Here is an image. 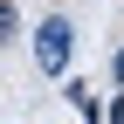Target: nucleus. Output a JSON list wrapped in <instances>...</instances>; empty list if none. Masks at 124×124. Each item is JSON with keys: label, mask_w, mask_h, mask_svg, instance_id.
<instances>
[{"label": "nucleus", "mask_w": 124, "mask_h": 124, "mask_svg": "<svg viewBox=\"0 0 124 124\" xmlns=\"http://www.w3.org/2000/svg\"><path fill=\"white\" fill-rule=\"evenodd\" d=\"M117 90H124V41H117Z\"/></svg>", "instance_id": "39448f33"}, {"label": "nucleus", "mask_w": 124, "mask_h": 124, "mask_svg": "<svg viewBox=\"0 0 124 124\" xmlns=\"http://www.w3.org/2000/svg\"><path fill=\"white\" fill-rule=\"evenodd\" d=\"M69 55H76V28L62 21V14H48V21L35 28V62H41V76H62Z\"/></svg>", "instance_id": "f257e3e1"}, {"label": "nucleus", "mask_w": 124, "mask_h": 124, "mask_svg": "<svg viewBox=\"0 0 124 124\" xmlns=\"http://www.w3.org/2000/svg\"><path fill=\"white\" fill-rule=\"evenodd\" d=\"M14 28H21V14H14V0H0V48L14 41Z\"/></svg>", "instance_id": "7ed1b4c3"}, {"label": "nucleus", "mask_w": 124, "mask_h": 124, "mask_svg": "<svg viewBox=\"0 0 124 124\" xmlns=\"http://www.w3.org/2000/svg\"><path fill=\"white\" fill-rule=\"evenodd\" d=\"M103 124H124V90H117V103L103 110Z\"/></svg>", "instance_id": "20e7f679"}, {"label": "nucleus", "mask_w": 124, "mask_h": 124, "mask_svg": "<svg viewBox=\"0 0 124 124\" xmlns=\"http://www.w3.org/2000/svg\"><path fill=\"white\" fill-rule=\"evenodd\" d=\"M69 103H76V110H83V124H103V110H97V97H90L83 83H69Z\"/></svg>", "instance_id": "f03ea898"}]
</instances>
